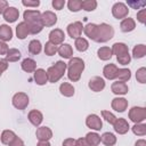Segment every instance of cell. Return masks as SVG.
Returning <instances> with one entry per match:
<instances>
[{
  "label": "cell",
  "mask_w": 146,
  "mask_h": 146,
  "mask_svg": "<svg viewBox=\"0 0 146 146\" xmlns=\"http://www.w3.org/2000/svg\"><path fill=\"white\" fill-rule=\"evenodd\" d=\"M84 70V62L79 57H73L67 64V76L71 81L76 82L80 80L81 74Z\"/></svg>",
  "instance_id": "1"
},
{
  "label": "cell",
  "mask_w": 146,
  "mask_h": 146,
  "mask_svg": "<svg viewBox=\"0 0 146 146\" xmlns=\"http://www.w3.org/2000/svg\"><path fill=\"white\" fill-rule=\"evenodd\" d=\"M67 68V64L64 63L63 60H57L52 66H50L47 70V76H48V81L49 82H57L58 80L62 79V76L64 75L65 71Z\"/></svg>",
  "instance_id": "2"
},
{
  "label": "cell",
  "mask_w": 146,
  "mask_h": 146,
  "mask_svg": "<svg viewBox=\"0 0 146 146\" xmlns=\"http://www.w3.org/2000/svg\"><path fill=\"white\" fill-rule=\"evenodd\" d=\"M114 36V29L106 24V23H102L98 25V31H97V36L95 39L96 42L103 43V42H107L108 40H111Z\"/></svg>",
  "instance_id": "3"
},
{
  "label": "cell",
  "mask_w": 146,
  "mask_h": 146,
  "mask_svg": "<svg viewBox=\"0 0 146 146\" xmlns=\"http://www.w3.org/2000/svg\"><path fill=\"white\" fill-rule=\"evenodd\" d=\"M129 119L135 123H141L143 121L146 120V108L133 106L129 111Z\"/></svg>",
  "instance_id": "4"
},
{
  "label": "cell",
  "mask_w": 146,
  "mask_h": 146,
  "mask_svg": "<svg viewBox=\"0 0 146 146\" xmlns=\"http://www.w3.org/2000/svg\"><path fill=\"white\" fill-rule=\"evenodd\" d=\"M11 102H13L14 107H16L17 110H21V111L22 110H25L27 107L29 103H30L29 96L25 92H17V94H15L13 96Z\"/></svg>",
  "instance_id": "5"
},
{
  "label": "cell",
  "mask_w": 146,
  "mask_h": 146,
  "mask_svg": "<svg viewBox=\"0 0 146 146\" xmlns=\"http://www.w3.org/2000/svg\"><path fill=\"white\" fill-rule=\"evenodd\" d=\"M24 22L29 25H34L41 23V13L39 10H25L23 14Z\"/></svg>",
  "instance_id": "6"
},
{
  "label": "cell",
  "mask_w": 146,
  "mask_h": 146,
  "mask_svg": "<svg viewBox=\"0 0 146 146\" xmlns=\"http://www.w3.org/2000/svg\"><path fill=\"white\" fill-rule=\"evenodd\" d=\"M128 13H129V9L127 5H124L123 2H116L112 7V15L117 19L125 18L128 16Z\"/></svg>",
  "instance_id": "7"
},
{
  "label": "cell",
  "mask_w": 146,
  "mask_h": 146,
  "mask_svg": "<svg viewBox=\"0 0 146 146\" xmlns=\"http://www.w3.org/2000/svg\"><path fill=\"white\" fill-rule=\"evenodd\" d=\"M83 31V25L81 22H73L67 25V33L72 39H78L81 36V33Z\"/></svg>",
  "instance_id": "8"
},
{
  "label": "cell",
  "mask_w": 146,
  "mask_h": 146,
  "mask_svg": "<svg viewBox=\"0 0 146 146\" xmlns=\"http://www.w3.org/2000/svg\"><path fill=\"white\" fill-rule=\"evenodd\" d=\"M86 124L88 128L90 129H94V130H100L102 127H103V122H102V119L96 115V114H89L86 119Z\"/></svg>",
  "instance_id": "9"
},
{
  "label": "cell",
  "mask_w": 146,
  "mask_h": 146,
  "mask_svg": "<svg viewBox=\"0 0 146 146\" xmlns=\"http://www.w3.org/2000/svg\"><path fill=\"white\" fill-rule=\"evenodd\" d=\"M56 23H57V16L55 15V13L47 10L41 14V24L43 26H47V27L54 26Z\"/></svg>",
  "instance_id": "10"
},
{
  "label": "cell",
  "mask_w": 146,
  "mask_h": 146,
  "mask_svg": "<svg viewBox=\"0 0 146 146\" xmlns=\"http://www.w3.org/2000/svg\"><path fill=\"white\" fill-rule=\"evenodd\" d=\"M64 39H65V33L60 29H55L49 33V42L54 43L55 46L63 43Z\"/></svg>",
  "instance_id": "11"
},
{
  "label": "cell",
  "mask_w": 146,
  "mask_h": 146,
  "mask_svg": "<svg viewBox=\"0 0 146 146\" xmlns=\"http://www.w3.org/2000/svg\"><path fill=\"white\" fill-rule=\"evenodd\" d=\"M113 128H114L115 132H117L119 135H124L130 129L129 123L127 122V120L125 119H122V117L115 120V122L113 123Z\"/></svg>",
  "instance_id": "12"
},
{
  "label": "cell",
  "mask_w": 146,
  "mask_h": 146,
  "mask_svg": "<svg viewBox=\"0 0 146 146\" xmlns=\"http://www.w3.org/2000/svg\"><path fill=\"white\" fill-rule=\"evenodd\" d=\"M88 86H89V88H90L92 91L99 92V91H102V90L105 88V81H104V79L100 78V76H94V78H91V79L89 80Z\"/></svg>",
  "instance_id": "13"
},
{
  "label": "cell",
  "mask_w": 146,
  "mask_h": 146,
  "mask_svg": "<svg viewBox=\"0 0 146 146\" xmlns=\"http://www.w3.org/2000/svg\"><path fill=\"white\" fill-rule=\"evenodd\" d=\"M35 136L39 141H48L52 137V131L48 127H40L36 129Z\"/></svg>",
  "instance_id": "14"
},
{
  "label": "cell",
  "mask_w": 146,
  "mask_h": 146,
  "mask_svg": "<svg viewBox=\"0 0 146 146\" xmlns=\"http://www.w3.org/2000/svg\"><path fill=\"white\" fill-rule=\"evenodd\" d=\"M112 108L116 112H124L128 107V100L122 97H116L112 100Z\"/></svg>",
  "instance_id": "15"
},
{
  "label": "cell",
  "mask_w": 146,
  "mask_h": 146,
  "mask_svg": "<svg viewBox=\"0 0 146 146\" xmlns=\"http://www.w3.org/2000/svg\"><path fill=\"white\" fill-rule=\"evenodd\" d=\"M18 16H19V11H18V9L15 8V7H8V8L5 10V13H3V18H5L8 23H14V22H16L17 18H18Z\"/></svg>",
  "instance_id": "16"
},
{
  "label": "cell",
  "mask_w": 146,
  "mask_h": 146,
  "mask_svg": "<svg viewBox=\"0 0 146 146\" xmlns=\"http://www.w3.org/2000/svg\"><path fill=\"white\" fill-rule=\"evenodd\" d=\"M30 34V26L27 23L25 22H21L18 23V25L16 26V35L18 39L24 40L27 35Z\"/></svg>",
  "instance_id": "17"
},
{
  "label": "cell",
  "mask_w": 146,
  "mask_h": 146,
  "mask_svg": "<svg viewBox=\"0 0 146 146\" xmlns=\"http://www.w3.org/2000/svg\"><path fill=\"white\" fill-rule=\"evenodd\" d=\"M27 117H29V121H30L34 127H39V125L41 124L42 120H43L42 113H41L40 111H38V110H32V111H30Z\"/></svg>",
  "instance_id": "18"
},
{
  "label": "cell",
  "mask_w": 146,
  "mask_h": 146,
  "mask_svg": "<svg viewBox=\"0 0 146 146\" xmlns=\"http://www.w3.org/2000/svg\"><path fill=\"white\" fill-rule=\"evenodd\" d=\"M111 90L113 94L115 95H125L128 94V86L125 84V82H121V81H116L112 83Z\"/></svg>",
  "instance_id": "19"
},
{
  "label": "cell",
  "mask_w": 146,
  "mask_h": 146,
  "mask_svg": "<svg viewBox=\"0 0 146 146\" xmlns=\"http://www.w3.org/2000/svg\"><path fill=\"white\" fill-rule=\"evenodd\" d=\"M135 27H136V22H135L133 18H130V17L123 18L122 22H121V24H120V29L124 33H128V32L133 31Z\"/></svg>",
  "instance_id": "20"
},
{
  "label": "cell",
  "mask_w": 146,
  "mask_h": 146,
  "mask_svg": "<svg viewBox=\"0 0 146 146\" xmlns=\"http://www.w3.org/2000/svg\"><path fill=\"white\" fill-rule=\"evenodd\" d=\"M116 72H117V66L115 64H107L104 66L103 70L104 76L108 80H114L116 78Z\"/></svg>",
  "instance_id": "21"
},
{
  "label": "cell",
  "mask_w": 146,
  "mask_h": 146,
  "mask_svg": "<svg viewBox=\"0 0 146 146\" xmlns=\"http://www.w3.org/2000/svg\"><path fill=\"white\" fill-rule=\"evenodd\" d=\"M34 81L36 84L39 86H43L47 83L48 81V76H47V72L43 68H38L34 71Z\"/></svg>",
  "instance_id": "22"
},
{
  "label": "cell",
  "mask_w": 146,
  "mask_h": 146,
  "mask_svg": "<svg viewBox=\"0 0 146 146\" xmlns=\"http://www.w3.org/2000/svg\"><path fill=\"white\" fill-rule=\"evenodd\" d=\"M13 38V30L6 24L0 25V41H10Z\"/></svg>",
  "instance_id": "23"
},
{
  "label": "cell",
  "mask_w": 146,
  "mask_h": 146,
  "mask_svg": "<svg viewBox=\"0 0 146 146\" xmlns=\"http://www.w3.org/2000/svg\"><path fill=\"white\" fill-rule=\"evenodd\" d=\"M97 31H98V25H96V24H94V23H89V24H87L86 26H83V32H84V34H86L89 39H91V40H94V41H95V39H96V36H97Z\"/></svg>",
  "instance_id": "24"
},
{
  "label": "cell",
  "mask_w": 146,
  "mask_h": 146,
  "mask_svg": "<svg viewBox=\"0 0 146 146\" xmlns=\"http://www.w3.org/2000/svg\"><path fill=\"white\" fill-rule=\"evenodd\" d=\"M111 49H112V54L113 55H116V56H120V55H123V54H128L129 52L128 46L125 43H123V42H115Z\"/></svg>",
  "instance_id": "25"
},
{
  "label": "cell",
  "mask_w": 146,
  "mask_h": 146,
  "mask_svg": "<svg viewBox=\"0 0 146 146\" xmlns=\"http://www.w3.org/2000/svg\"><path fill=\"white\" fill-rule=\"evenodd\" d=\"M57 52L59 54L60 57L63 58H71L73 56V49L71 47V44L68 43H63L59 46V48L57 49Z\"/></svg>",
  "instance_id": "26"
},
{
  "label": "cell",
  "mask_w": 146,
  "mask_h": 146,
  "mask_svg": "<svg viewBox=\"0 0 146 146\" xmlns=\"http://www.w3.org/2000/svg\"><path fill=\"white\" fill-rule=\"evenodd\" d=\"M21 66H22V70L25 71V72H27V73H32V72H34L36 70V63L32 58H25V59H23Z\"/></svg>",
  "instance_id": "27"
},
{
  "label": "cell",
  "mask_w": 146,
  "mask_h": 146,
  "mask_svg": "<svg viewBox=\"0 0 146 146\" xmlns=\"http://www.w3.org/2000/svg\"><path fill=\"white\" fill-rule=\"evenodd\" d=\"M100 141L105 145V146H113L116 143V137L114 133L112 132H104L100 136Z\"/></svg>",
  "instance_id": "28"
},
{
  "label": "cell",
  "mask_w": 146,
  "mask_h": 146,
  "mask_svg": "<svg viewBox=\"0 0 146 146\" xmlns=\"http://www.w3.org/2000/svg\"><path fill=\"white\" fill-rule=\"evenodd\" d=\"M59 91L65 97H72L74 95V87L68 82H63L59 86Z\"/></svg>",
  "instance_id": "29"
},
{
  "label": "cell",
  "mask_w": 146,
  "mask_h": 146,
  "mask_svg": "<svg viewBox=\"0 0 146 146\" xmlns=\"http://www.w3.org/2000/svg\"><path fill=\"white\" fill-rule=\"evenodd\" d=\"M130 78H131V72L129 68H117L115 79H117L121 82H127L130 80Z\"/></svg>",
  "instance_id": "30"
},
{
  "label": "cell",
  "mask_w": 146,
  "mask_h": 146,
  "mask_svg": "<svg viewBox=\"0 0 146 146\" xmlns=\"http://www.w3.org/2000/svg\"><path fill=\"white\" fill-rule=\"evenodd\" d=\"M16 135L14 131L11 130H3L1 132V136H0V139H1V143L5 144V145H9L14 139H15Z\"/></svg>",
  "instance_id": "31"
},
{
  "label": "cell",
  "mask_w": 146,
  "mask_h": 146,
  "mask_svg": "<svg viewBox=\"0 0 146 146\" xmlns=\"http://www.w3.org/2000/svg\"><path fill=\"white\" fill-rule=\"evenodd\" d=\"M97 55H98V58L102 59V60H108L112 58V49L110 47H100L97 51Z\"/></svg>",
  "instance_id": "32"
},
{
  "label": "cell",
  "mask_w": 146,
  "mask_h": 146,
  "mask_svg": "<svg viewBox=\"0 0 146 146\" xmlns=\"http://www.w3.org/2000/svg\"><path fill=\"white\" fill-rule=\"evenodd\" d=\"M84 139L89 146H98V144L100 143V136L96 132H88Z\"/></svg>",
  "instance_id": "33"
},
{
  "label": "cell",
  "mask_w": 146,
  "mask_h": 146,
  "mask_svg": "<svg viewBox=\"0 0 146 146\" xmlns=\"http://www.w3.org/2000/svg\"><path fill=\"white\" fill-rule=\"evenodd\" d=\"M21 56H22V55H21V51H19L18 49L11 48V49L8 50L5 60H6V62H17V60L21 58Z\"/></svg>",
  "instance_id": "34"
},
{
  "label": "cell",
  "mask_w": 146,
  "mask_h": 146,
  "mask_svg": "<svg viewBox=\"0 0 146 146\" xmlns=\"http://www.w3.org/2000/svg\"><path fill=\"white\" fill-rule=\"evenodd\" d=\"M41 42L39 40H31L30 43H29V51L32 54V55H38L40 54L41 51Z\"/></svg>",
  "instance_id": "35"
},
{
  "label": "cell",
  "mask_w": 146,
  "mask_h": 146,
  "mask_svg": "<svg viewBox=\"0 0 146 146\" xmlns=\"http://www.w3.org/2000/svg\"><path fill=\"white\" fill-rule=\"evenodd\" d=\"M146 55V46L145 44H137L132 49V56L135 58H143Z\"/></svg>",
  "instance_id": "36"
},
{
  "label": "cell",
  "mask_w": 146,
  "mask_h": 146,
  "mask_svg": "<svg viewBox=\"0 0 146 146\" xmlns=\"http://www.w3.org/2000/svg\"><path fill=\"white\" fill-rule=\"evenodd\" d=\"M74 46L75 48L79 50V51H86L88 48H89V42L84 39V38H78L75 39V42H74Z\"/></svg>",
  "instance_id": "37"
},
{
  "label": "cell",
  "mask_w": 146,
  "mask_h": 146,
  "mask_svg": "<svg viewBox=\"0 0 146 146\" xmlns=\"http://www.w3.org/2000/svg\"><path fill=\"white\" fill-rule=\"evenodd\" d=\"M97 7V1L96 0H83L81 2V9L86 11H92Z\"/></svg>",
  "instance_id": "38"
},
{
  "label": "cell",
  "mask_w": 146,
  "mask_h": 146,
  "mask_svg": "<svg viewBox=\"0 0 146 146\" xmlns=\"http://www.w3.org/2000/svg\"><path fill=\"white\" fill-rule=\"evenodd\" d=\"M131 129H132V132L137 136L146 135V124L145 123H135V125Z\"/></svg>",
  "instance_id": "39"
},
{
  "label": "cell",
  "mask_w": 146,
  "mask_h": 146,
  "mask_svg": "<svg viewBox=\"0 0 146 146\" xmlns=\"http://www.w3.org/2000/svg\"><path fill=\"white\" fill-rule=\"evenodd\" d=\"M81 2H82V0H70L67 2V7L71 11L76 13V11L81 10Z\"/></svg>",
  "instance_id": "40"
},
{
  "label": "cell",
  "mask_w": 146,
  "mask_h": 146,
  "mask_svg": "<svg viewBox=\"0 0 146 146\" xmlns=\"http://www.w3.org/2000/svg\"><path fill=\"white\" fill-rule=\"evenodd\" d=\"M57 46H55L54 43H51V42H46V44H44V54L47 55V56H52V55H55L56 52H57Z\"/></svg>",
  "instance_id": "41"
},
{
  "label": "cell",
  "mask_w": 146,
  "mask_h": 146,
  "mask_svg": "<svg viewBox=\"0 0 146 146\" xmlns=\"http://www.w3.org/2000/svg\"><path fill=\"white\" fill-rule=\"evenodd\" d=\"M136 79L139 83H146V68L140 67L136 72Z\"/></svg>",
  "instance_id": "42"
},
{
  "label": "cell",
  "mask_w": 146,
  "mask_h": 146,
  "mask_svg": "<svg viewBox=\"0 0 146 146\" xmlns=\"http://www.w3.org/2000/svg\"><path fill=\"white\" fill-rule=\"evenodd\" d=\"M102 116H103V119H105L106 122H108V123L112 124V125H113V123H114L115 120H116L115 115H114L113 113H111L110 111H102Z\"/></svg>",
  "instance_id": "43"
},
{
  "label": "cell",
  "mask_w": 146,
  "mask_h": 146,
  "mask_svg": "<svg viewBox=\"0 0 146 146\" xmlns=\"http://www.w3.org/2000/svg\"><path fill=\"white\" fill-rule=\"evenodd\" d=\"M116 59L119 62V64L121 65H128L131 60V56L128 54H123V55H120V56H116Z\"/></svg>",
  "instance_id": "44"
},
{
  "label": "cell",
  "mask_w": 146,
  "mask_h": 146,
  "mask_svg": "<svg viewBox=\"0 0 146 146\" xmlns=\"http://www.w3.org/2000/svg\"><path fill=\"white\" fill-rule=\"evenodd\" d=\"M30 26V34H38L42 31L43 29V25L41 23H38V24H34V25H29Z\"/></svg>",
  "instance_id": "45"
},
{
  "label": "cell",
  "mask_w": 146,
  "mask_h": 146,
  "mask_svg": "<svg viewBox=\"0 0 146 146\" xmlns=\"http://www.w3.org/2000/svg\"><path fill=\"white\" fill-rule=\"evenodd\" d=\"M127 3H128V6H130L133 9H139V8H143L146 6L145 1H128Z\"/></svg>",
  "instance_id": "46"
},
{
  "label": "cell",
  "mask_w": 146,
  "mask_h": 146,
  "mask_svg": "<svg viewBox=\"0 0 146 146\" xmlns=\"http://www.w3.org/2000/svg\"><path fill=\"white\" fill-rule=\"evenodd\" d=\"M137 19L141 24H145V22H146V9H140L137 13Z\"/></svg>",
  "instance_id": "47"
},
{
  "label": "cell",
  "mask_w": 146,
  "mask_h": 146,
  "mask_svg": "<svg viewBox=\"0 0 146 146\" xmlns=\"http://www.w3.org/2000/svg\"><path fill=\"white\" fill-rule=\"evenodd\" d=\"M51 5H52V7H54L56 10H62L63 7L65 6V1H64V0H52Z\"/></svg>",
  "instance_id": "48"
},
{
  "label": "cell",
  "mask_w": 146,
  "mask_h": 146,
  "mask_svg": "<svg viewBox=\"0 0 146 146\" xmlns=\"http://www.w3.org/2000/svg\"><path fill=\"white\" fill-rule=\"evenodd\" d=\"M22 3L26 7H38L40 5V1L39 0H33V1L32 0H23Z\"/></svg>",
  "instance_id": "49"
},
{
  "label": "cell",
  "mask_w": 146,
  "mask_h": 146,
  "mask_svg": "<svg viewBox=\"0 0 146 146\" xmlns=\"http://www.w3.org/2000/svg\"><path fill=\"white\" fill-rule=\"evenodd\" d=\"M8 50H9V48H8L7 43L3 42V41H0V55H5L6 56Z\"/></svg>",
  "instance_id": "50"
},
{
  "label": "cell",
  "mask_w": 146,
  "mask_h": 146,
  "mask_svg": "<svg viewBox=\"0 0 146 146\" xmlns=\"http://www.w3.org/2000/svg\"><path fill=\"white\" fill-rule=\"evenodd\" d=\"M9 146H25V145H24V141H23L21 138H18V137L16 136L15 139L9 144Z\"/></svg>",
  "instance_id": "51"
},
{
  "label": "cell",
  "mask_w": 146,
  "mask_h": 146,
  "mask_svg": "<svg viewBox=\"0 0 146 146\" xmlns=\"http://www.w3.org/2000/svg\"><path fill=\"white\" fill-rule=\"evenodd\" d=\"M63 146H76L75 139H73V138H66L63 141Z\"/></svg>",
  "instance_id": "52"
},
{
  "label": "cell",
  "mask_w": 146,
  "mask_h": 146,
  "mask_svg": "<svg viewBox=\"0 0 146 146\" xmlns=\"http://www.w3.org/2000/svg\"><path fill=\"white\" fill-rule=\"evenodd\" d=\"M7 8H8V2L6 0H0V14H3Z\"/></svg>",
  "instance_id": "53"
},
{
  "label": "cell",
  "mask_w": 146,
  "mask_h": 146,
  "mask_svg": "<svg viewBox=\"0 0 146 146\" xmlns=\"http://www.w3.org/2000/svg\"><path fill=\"white\" fill-rule=\"evenodd\" d=\"M8 68V62H6L5 59H0V73L5 72Z\"/></svg>",
  "instance_id": "54"
},
{
  "label": "cell",
  "mask_w": 146,
  "mask_h": 146,
  "mask_svg": "<svg viewBox=\"0 0 146 146\" xmlns=\"http://www.w3.org/2000/svg\"><path fill=\"white\" fill-rule=\"evenodd\" d=\"M75 143H76V146H89L84 138H79L75 140Z\"/></svg>",
  "instance_id": "55"
},
{
  "label": "cell",
  "mask_w": 146,
  "mask_h": 146,
  "mask_svg": "<svg viewBox=\"0 0 146 146\" xmlns=\"http://www.w3.org/2000/svg\"><path fill=\"white\" fill-rule=\"evenodd\" d=\"M135 146H146V140L145 139H139L136 141Z\"/></svg>",
  "instance_id": "56"
},
{
  "label": "cell",
  "mask_w": 146,
  "mask_h": 146,
  "mask_svg": "<svg viewBox=\"0 0 146 146\" xmlns=\"http://www.w3.org/2000/svg\"><path fill=\"white\" fill-rule=\"evenodd\" d=\"M36 146H51V145L49 144V141H39Z\"/></svg>",
  "instance_id": "57"
},
{
  "label": "cell",
  "mask_w": 146,
  "mask_h": 146,
  "mask_svg": "<svg viewBox=\"0 0 146 146\" xmlns=\"http://www.w3.org/2000/svg\"><path fill=\"white\" fill-rule=\"evenodd\" d=\"M1 74H2V73H0V76H1Z\"/></svg>",
  "instance_id": "58"
}]
</instances>
